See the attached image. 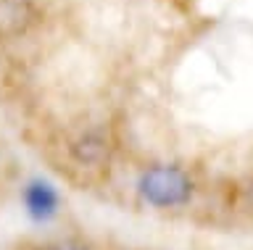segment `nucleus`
<instances>
[{
  "label": "nucleus",
  "instance_id": "nucleus-3",
  "mask_svg": "<svg viewBox=\"0 0 253 250\" xmlns=\"http://www.w3.org/2000/svg\"><path fill=\"white\" fill-rule=\"evenodd\" d=\"M29 21L27 0H0V35H16Z\"/></svg>",
  "mask_w": 253,
  "mask_h": 250
},
{
  "label": "nucleus",
  "instance_id": "nucleus-4",
  "mask_svg": "<svg viewBox=\"0 0 253 250\" xmlns=\"http://www.w3.org/2000/svg\"><path fill=\"white\" fill-rule=\"evenodd\" d=\"M40 250H90V248H84L82 242H74V240H63V242H50V245Z\"/></svg>",
  "mask_w": 253,
  "mask_h": 250
},
{
  "label": "nucleus",
  "instance_id": "nucleus-1",
  "mask_svg": "<svg viewBox=\"0 0 253 250\" xmlns=\"http://www.w3.org/2000/svg\"><path fill=\"white\" fill-rule=\"evenodd\" d=\"M140 195L156 208H174L185 206L193 195V182L177 166H150L142 171L137 182Z\"/></svg>",
  "mask_w": 253,
  "mask_h": 250
},
{
  "label": "nucleus",
  "instance_id": "nucleus-2",
  "mask_svg": "<svg viewBox=\"0 0 253 250\" xmlns=\"http://www.w3.org/2000/svg\"><path fill=\"white\" fill-rule=\"evenodd\" d=\"M24 206H27L32 218L45 221V218L55 216V211H58V192H55V187L50 182H42V179L29 182L24 187Z\"/></svg>",
  "mask_w": 253,
  "mask_h": 250
}]
</instances>
